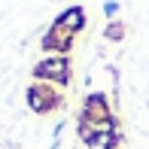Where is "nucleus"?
<instances>
[{"instance_id":"nucleus-1","label":"nucleus","mask_w":149,"mask_h":149,"mask_svg":"<svg viewBox=\"0 0 149 149\" xmlns=\"http://www.w3.org/2000/svg\"><path fill=\"white\" fill-rule=\"evenodd\" d=\"M64 70H67V64H64L61 58L49 61V64H40V73H43V76H55V79H64Z\"/></svg>"}]
</instances>
